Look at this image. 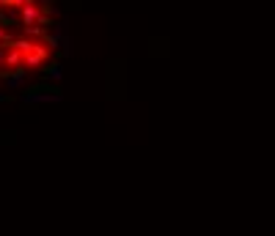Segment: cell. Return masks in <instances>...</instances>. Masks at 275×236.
<instances>
[{"instance_id": "obj_2", "label": "cell", "mask_w": 275, "mask_h": 236, "mask_svg": "<svg viewBox=\"0 0 275 236\" xmlns=\"http://www.w3.org/2000/svg\"><path fill=\"white\" fill-rule=\"evenodd\" d=\"M44 17V9L42 3H36V0H28L25 6L20 9V25H39V20Z\"/></svg>"}, {"instance_id": "obj_9", "label": "cell", "mask_w": 275, "mask_h": 236, "mask_svg": "<svg viewBox=\"0 0 275 236\" xmlns=\"http://www.w3.org/2000/svg\"><path fill=\"white\" fill-rule=\"evenodd\" d=\"M6 102H11V96L9 93H0V104H6Z\"/></svg>"}, {"instance_id": "obj_8", "label": "cell", "mask_w": 275, "mask_h": 236, "mask_svg": "<svg viewBox=\"0 0 275 236\" xmlns=\"http://www.w3.org/2000/svg\"><path fill=\"white\" fill-rule=\"evenodd\" d=\"M3 58H6V44L0 41V69H3Z\"/></svg>"}, {"instance_id": "obj_7", "label": "cell", "mask_w": 275, "mask_h": 236, "mask_svg": "<svg viewBox=\"0 0 275 236\" xmlns=\"http://www.w3.org/2000/svg\"><path fill=\"white\" fill-rule=\"evenodd\" d=\"M0 41H3V44H9V41H11V33L6 31L3 25H0Z\"/></svg>"}, {"instance_id": "obj_10", "label": "cell", "mask_w": 275, "mask_h": 236, "mask_svg": "<svg viewBox=\"0 0 275 236\" xmlns=\"http://www.w3.org/2000/svg\"><path fill=\"white\" fill-rule=\"evenodd\" d=\"M36 3H42V9H44V6H50L52 0H36Z\"/></svg>"}, {"instance_id": "obj_3", "label": "cell", "mask_w": 275, "mask_h": 236, "mask_svg": "<svg viewBox=\"0 0 275 236\" xmlns=\"http://www.w3.org/2000/svg\"><path fill=\"white\" fill-rule=\"evenodd\" d=\"M0 77L6 80V88H9V91H20L28 82V69L20 66V69H11V72H0Z\"/></svg>"}, {"instance_id": "obj_4", "label": "cell", "mask_w": 275, "mask_h": 236, "mask_svg": "<svg viewBox=\"0 0 275 236\" xmlns=\"http://www.w3.org/2000/svg\"><path fill=\"white\" fill-rule=\"evenodd\" d=\"M22 52L17 50V47H11V44H6V58H3V69H20L22 66Z\"/></svg>"}, {"instance_id": "obj_5", "label": "cell", "mask_w": 275, "mask_h": 236, "mask_svg": "<svg viewBox=\"0 0 275 236\" xmlns=\"http://www.w3.org/2000/svg\"><path fill=\"white\" fill-rule=\"evenodd\" d=\"M44 61H47V58L39 55V52H28V55L22 58V66H25V69H42Z\"/></svg>"}, {"instance_id": "obj_1", "label": "cell", "mask_w": 275, "mask_h": 236, "mask_svg": "<svg viewBox=\"0 0 275 236\" xmlns=\"http://www.w3.org/2000/svg\"><path fill=\"white\" fill-rule=\"evenodd\" d=\"M22 104H39V102H61V93H58V88H44V85H33L28 88L25 93H22Z\"/></svg>"}, {"instance_id": "obj_6", "label": "cell", "mask_w": 275, "mask_h": 236, "mask_svg": "<svg viewBox=\"0 0 275 236\" xmlns=\"http://www.w3.org/2000/svg\"><path fill=\"white\" fill-rule=\"evenodd\" d=\"M44 74H47V80L61 82V77H63V66H61V63H50V66L44 69Z\"/></svg>"}]
</instances>
